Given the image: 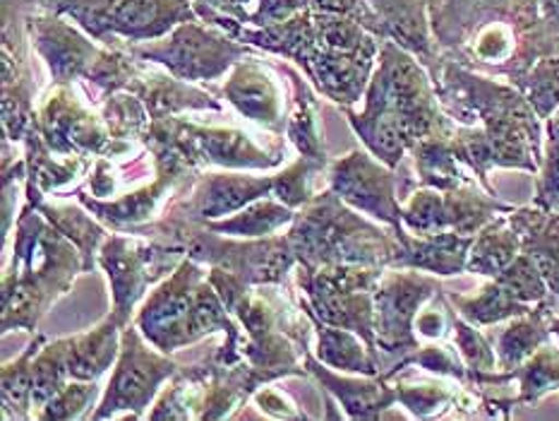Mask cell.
Listing matches in <instances>:
<instances>
[{
	"mask_svg": "<svg viewBox=\"0 0 559 421\" xmlns=\"http://www.w3.org/2000/svg\"><path fill=\"white\" fill-rule=\"evenodd\" d=\"M24 27L34 54L44 60L51 75V84L87 82L106 51L104 44L92 39L75 22L51 10H24Z\"/></svg>",
	"mask_w": 559,
	"mask_h": 421,
	"instance_id": "cell-17",
	"label": "cell"
},
{
	"mask_svg": "<svg viewBox=\"0 0 559 421\" xmlns=\"http://www.w3.org/2000/svg\"><path fill=\"white\" fill-rule=\"evenodd\" d=\"M442 292L435 274L411 268H386L374 286V347L382 373L423 347L416 318Z\"/></svg>",
	"mask_w": 559,
	"mask_h": 421,
	"instance_id": "cell-13",
	"label": "cell"
},
{
	"mask_svg": "<svg viewBox=\"0 0 559 421\" xmlns=\"http://www.w3.org/2000/svg\"><path fill=\"white\" fill-rule=\"evenodd\" d=\"M507 214L495 217L492 222L485 224L480 232L473 236L466 272L492 280V277L504 272L509 265L521 256V250H524L521 248V238Z\"/></svg>",
	"mask_w": 559,
	"mask_h": 421,
	"instance_id": "cell-32",
	"label": "cell"
},
{
	"mask_svg": "<svg viewBox=\"0 0 559 421\" xmlns=\"http://www.w3.org/2000/svg\"><path fill=\"white\" fill-rule=\"evenodd\" d=\"M536 202L538 208L559 212V108L545 120L543 164L536 174Z\"/></svg>",
	"mask_w": 559,
	"mask_h": 421,
	"instance_id": "cell-44",
	"label": "cell"
},
{
	"mask_svg": "<svg viewBox=\"0 0 559 421\" xmlns=\"http://www.w3.org/2000/svg\"><path fill=\"white\" fill-rule=\"evenodd\" d=\"M432 82L447 116L456 124L454 148L480 184L492 190V168L538 174L543 164V118L516 84L471 70L442 56Z\"/></svg>",
	"mask_w": 559,
	"mask_h": 421,
	"instance_id": "cell-1",
	"label": "cell"
},
{
	"mask_svg": "<svg viewBox=\"0 0 559 421\" xmlns=\"http://www.w3.org/2000/svg\"><path fill=\"white\" fill-rule=\"evenodd\" d=\"M413 166H416L418 184L437 190H456L464 186H483L478 176L461 160L452 138H428L420 140L411 150ZM485 188V186H483ZM488 190V188H485ZM492 192V190H490Z\"/></svg>",
	"mask_w": 559,
	"mask_h": 421,
	"instance_id": "cell-29",
	"label": "cell"
},
{
	"mask_svg": "<svg viewBox=\"0 0 559 421\" xmlns=\"http://www.w3.org/2000/svg\"><path fill=\"white\" fill-rule=\"evenodd\" d=\"M120 325L111 313L87 332L68 337V369L72 381H99L104 373L116 366L120 354Z\"/></svg>",
	"mask_w": 559,
	"mask_h": 421,
	"instance_id": "cell-26",
	"label": "cell"
},
{
	"mask_svg": "<svg viewBox=\"0 0 559 421\" xmlns=\"http://www.w3.org/2000/svg\"><path fill=\"white\" fill-rule=\"evenodd\" d=\"M286 78L294 87V100H290V112H288V124H286V140L294 144V150L300 156H308L314 162L330 164V156L324 150L322 130H320V118H318V100H314V92L310 90V82L302 80L296 70L284 66Z\"/></svg>",
	"mask_w": 559,
	"mask_h": 421,
	"instance_id": "cell-31",
	"label": "cell"
},
{
	"mask_svg": "<svg viewBox=\"0 0 559 421\" xmlns=\"http://www.w3.org/2000/svg\"><path fill=\"white\" fill-rule=\"evenodd\" d=\"M447 299L461 318L478 325V328H492V325H502L533 311L531 306L521 304V301L509 292L500 280H495V277L485 282L476 294L447 292Z\"/></svg>",
	"mask_w": 559,
	"mask_h": 421,
	"instance_id": "cell-33",
	"label": "cell"
},
{
	"mask_svg": "<svg viewBox=\"0 0 559 421\" xmlns=\"http://www.w3.org/2000/svg\"><path fill=\"white\" fill-rule=\"evenodd\" d=\"M32 42L17 0H3V132L10 142H22L34 118Z\"/></svg>",
	"mask_w": 559,
	"mask_h": 421,
	"instance_id": "cell-20",
	"label": "cell"
},
{
	"mask_svg": "<svg viewBox=\"0 0 559 421\" xmlns=\"http://www.w3.org/2000/svg\"><path fill=\"white\" fill-rule=\"evenodd\" d=\"M516 383V405H533L545 395L559 390V347L548 342L536 354L526 359L516 371L509 373Z\"/></svg>",
	"mask_w": 559,
	"mask_h": 421,
	"instance_id": "cell-37",
	"label": "cell"
},
{
	"mask_svg": "<svg viewBox=\"0 0 559 421\" xmlns=\"http://www.w3.org/2000/svg\"><path fill=\"white\" fill-rule=\"evenodd\" d=\"M186 256L183 246L166 244L159 238L128 232L108 234L96 262L106 272L108 286H111V316L123 328L135 320L140 301L147 299L150 289L166 280Z\"/></svg>",
	"mask_w": 559,
	"mask_h": 421,
	"instance_id": "cell-11",
	"label": "cell"
},
{
	"mask_svg": "<svg viewBox=\"0 0 559 421\" xmlns=\"http://www.w3.org/2000/svg\"><path fill=\"white\" fill-rule=\"evenodd\" d=\"M102 118L111 132V138L120 144L144 142V136L152 126V114L142 104L138 94L116 92L102 102Z\"/></svg>",
	"mask_w": 559,
	"mask_h": 421,
	"instance_id": "cell-38",
	"label": "cell"
},
{
	"mask_svg": "<svg viewBox=\"0 0 559 421\" xmlns=\"http://www.w3.org/2000/svg\"><path fill=\"white\" fill-rule=\"evenodd\" d=\"M380 265H296V301L310 318L360 335L374 347V286ZM380 359V356H377Z\"/></svg>",
	"mask_w": 559,
	"mask_h": 421,
	"instance_id": "cell-10",
	"label": "cell"
},
{
	"mask_svg": "<svg viewBox=\"0 0 559 421\" xmlns=\"http://www.w3.org/2000/svg\"><path fill=\"white\" fill-rule=\"evenodd\" d=\"M84 272L80 248L46 217L24 202L15 220V244L3 272V335L34 332L60 296Z\"/></svg>",
	"mask_w": 559,
	"mask_h": 421,
	"instance_id": "cell-6",
	"label": "cell"
},
{
	"mask_svg": "<svg viewBox=\"0 0 559 421\" xmlns=\"http://www.w3.org/2000/svg\"><path fill=\"white\" fill-rule=\"evenodd\" d=\"M440 54L516 84L540 58L559 56L538 0H428Z\"/></svg>",
	"mask_w": 559,
	"mask_h": 421,
	"instance_id": "cell-3",
	"label": "cell"
},
{
	"mask_svg": "<svg viewBox=\"0 0 559 421\" xmlns=\"http://www.w3.org/2000/svg\"><path fill=\"white\" fill-rule=\"evenodd\" d=\"M252 397L254 402L260 405L262 412L274 419H308V414L300 412L298 405L290 400L286 393L276 388H260Z\"/></svg>",
	"mask_w": 559,
	"mask_h": 421,
	"instance_id": "cell-46",
	"label": "cell"
},
{
	"mask_svg": "<svg viewBox=\"0 0 559 421\" xmlns=\"http://www.w3.org/2000/svg\"><path fill=\"white\" fill-rule=\"evenodd\" d=\"M288 241L300 265H380L392 268L401 241L396 229L366 220L324 186L288 226Z\"/></svg>",
	"mask_w": 559,
	"mask_h": 421,
	"instance_id": "cell-7",
	"label": "cell"
},
{
	"mask_svg": "<svg viewBox=\"0 0 559 421\" xmlns=\"http://www.w3.org/2000/svg\"><path fill=\"white\" fill-rule=\"evenodd\" d=\"M284 138H274L264 144L246 130L200 126L188 118L166 116L152 120L144 142L164 144L198 172H204V168L272 172V168L286 162L288 148Z\"/></svg>",
	"mask_w": 559,
	"mask_h": 421,
	"instance_id": "cell-9",
	"label": "cell"
},
{
	"mask_svg": "<svg viewBox=\"0 0 559 421\" xmlns=\"http://www.w3.org/2000/svg\"><path fill=\"white\" fill-rule=\"evenodd\" d=\"M401 248L392 262V268H411L435 277H456L466 272L468 250L473 236L456 232H442L430 236H416L401 229Z\"/></svg>",
	"mask_w": 559,
	"mask_h": 421,
	"instance_id": "cell-23",
	"label": "cell"
},
{
	"mask_svg": "<svg viewBox=\"0 0 559 421\" xmlns=\"http://www.w3.org/2000/svg\"><path fill=\"white\" fill-rule=\"evenodd\" d=\"M310 320L314 325V335H318L314 356H318L324 366L350 373V376H382L380 359H377V354L360 335L314 318Z\"/></svg>",
	"mask_w": 559,
	"mask_h": 421,
	"instance_id": "cell-28",
	"label": "cell"
},
{
	"mask_svg": "<svg viewBox=\"0 0 559 421\" xmlns=\"http://www.w3.org/2000/svg\"><path fill=\"white\" fill-rule=\"evenodd\" d=\"M24 10H51L75 22L104 46H138L162 39L198 17L192 0H17Z\"/></svg>",
	"mask_w": 559,
	"mask_h": 421,
	"instance_id": "cell-8",
	"label": "cell"
},
{
	"mask_svg": "<svg viewBox=\"0 0 559 421\" xmlns=\"http://www.w3.org/2000/svg\"><path fill=\"white\" fill-rule=\"evenodd\" d=\"M557 313L550 301L536 306L531 313L524 316L507 320L504 328L495 337V352H497V364H500L502 373L516 371L526 359L538 352L543 344L552 342L550 332V318Z\"/></svg>",
	"mask_w": 559,
	"mask_h": 421,
	"instance_id": "cell-27",
	"label": "cell"
},
{
	"mask_svg": "<svg viewBox=\"0 0 559 421\" xmlns=\"http://www.w3.org/2000/svg\"><path fill=\"white\" fill-rule=\"evenodd\" d=\"M306 369L326 393L336 397L350 419H380L389 407L399 402L394 383L384 376H350V373L334 371L324 366L314 352L306 354Z\"/></svg>",
	"mask_w": 559,
	"mask_h": 421,
	"instance_id": "cell-22",
	"label": "cell"
},
{
	"mask_svg": "<svg viewBox=\"0 0 559 421\" xmlns=\"http://www.w3.org/2000/svg\"><path fill=\"white\" fill-rule=\"evenodd\" d=\"M72 381L68 369V337H58L53 342H46L34 359V388H32V407L34 414L56 397Z\"/></svg>",
	"mask_w": 559,
	"mask_h": 421,
	"instance_id": "cell-39",
	"label": "cell"
},
{
	"mask_svg": "<svg viewBox=\"0 0 559 421\" xmlns=\"http://www.w3.org/2000/svg\"><path fill=\"white\" fill-rule=\"evenodd\" d=\"M528 104L543 120H548L559 108V56L540 58L524 78L516 82Z\"/></svg>",
	"mask_w": 559,
	"mask_h": 421,
	"instance_id": "cell-42",
	"label": "cell"
},
{
	"mask_svg": "<svg viewBox=\"0 0 559 421\" xmlns=\"http://www.w3.org/2000/svg\"><path fill=\"white\" fill-rule=\"evenodd\" d=\"M326 168H330V164L314 162V160H308V156L298 154L286 168L274 174L276 176L274 198H278L294 210L306 208V204L320 192L318 178H322V176L326 178Z\"/></svg>",
	"mask_w": 559,
	"mask_h": 421,
	"instance_id": "cell-40",
	"label": "cell"
},
{
	"mask_svg": "<svg viewBox=\"0 0 559 421\" xmlns=\"http://www.w3.org/2000/svg\"><path fill=\"white\" fill-rule=\"evenodd\" d=\"M178 371V361L156 349L132 320L120 335V354L111 381L90 419H114L118 414L142 419L159 397L162 385L171 381Z\"/></svg>",
	"mask_w": 559,
	"mask_h": 421,
	"instance_id": "cell-14",
	"label": "cell"
},
{
	"mask_svg": "<svg viewBox=\"0 0 559 421\" xmlns=\"http://www.w3.org/2000/svg\"><path fill=\"white\" fill-rule=\"evenodd\" d=\"M192 3L202 22L230 20L252 30L288 22L310 10L308 0H192Z\"/></svg>",
	"mask_w": 559,
	"mask_h": 421,
	"instance_id": "cell-30",
	"label": "cell"
},
{
	"mask_svg": "<svg viewBox=\"0 0 559 421\" xmlns=\"http://www.w3.org/2000/svg\"><path fill=\"white\" fill-rule=\"evenodd\" d=\"M24 202H29L34 210H39L48 222H51L60 234L70 238L82 253L84 260V272H92L99 260V250L104 246V241L108 238L106 226L96 220V217L84 208L82 202L72 204V202H51L46 198V192H41L36 186H32L29 180L24 184Z\"/></svg>",
	"mask_w": 559,
	"mask_h": 421,
	"instance_id": "cell-25",
	"label": "cell"
},
{
	"mask_svg": "<svg viewBox=\"0 0 559 421\" xmlns=\"http://www.w3.org/2000/svg\"><path fill=\"white\" fill-rule=\"evenodd\" d=\"M516 229L521 248L538 262V268L550 289V306L559 313V212L538 208H514L507 214Z\"/></svg>",
	"mask_w": 559,
	"mask_h": 421,
	"instance_id": "cell-24",
	"label": "cell"
},
{
	"mask_svg": "<svg viewBox=\"0 0 559 421\" xmlns=\"http://www.w3.org/2000/svg\"><path fill=\"white\" fill-rule=\"evenodd\" d=\"M162 160H164L162 150L154 148L152 142L150 144L144 142L142 148L135 154H132L130 174H135V176H130V180L135 184V188L142 186V184H147V180H140V176L159 172ZM156 176H159V174H156ZM126 180L128 178H126V172H123V164H120L118 156H96L94 164H92V172L87 174V184H84V188H80V190L90 192V196H94V198H116V196H120V192H123Z\"/></svg>",
	"mask_w": 559,
	"mask_h": 421,
	"instance_id": "cell-34",
	"label": "cell"
},
{
	"mask_svg": "<svg viewBox=\"0 0 559 421\" xmlns=\"http://www.w3.org/2000/svg\"><path fill=\"white\" fill-rule=\"evenodd\" d=\"M362 106H344L362 148L399 168L420 140L452 138L456 124L437 96L430 70L396 42H382Z\"/></svg>",
	"mask_w": 559,
	"mask_h": 421,
	"instance_id": "cell-4",
	"label": "cell"
},
{
	"mask_svg": "<svg viewBox=\"0 0 559 421\" xmlns=\"http://www.w3.org/2000/svg\"><path fill=\"white\" fill-rule=\"evenodd\" d=\"M326 186L350 208L362 212L370 220L386 224L401 232L404 222V202L399 198V176L396 168L368 150H350L342 160L330 162L326 168Z\"/></svg>",
	"mask_w": 559,
	"mask_h": 421,
	"instance_id": "cell-16",
	"label": "cell"
},
{
	"mask_svg": "<svg viewBox=\"0 0 559 421\" xmlns=\"http://www.w3.org/2000/svg\"><path fill=\"white\" fill-rule=\"evenodd\" d=\"M284 66L266 63L260 51L246 56L228 70L222 94L236 114L270 136H286L290 104L284 90Z\"/></svg>",
	"mask_w": 559,
	"mask_h": 421,
	"instance_id": "cell-18",
	"label": "cell"
},
{
	"mask_svg": "<svg viewBox=\"0 0 559 421\" xmlns=\"http://www.w3.org/2000/svg\"><path fill=\"white\" fill-rule=\"evenodd\" d=\"M550 332H552V342L559 347V313H552V318H550Z\"/></svg>",
	"mask_w": 559,
	"mask_h": 421,
	"instance_id": "cell-48",
	"label": "cell"
},
{
	"mask_svg": "<svg viewBox=\"0 0 559 421\" xmlns=\"http://www.w3.org/2000/svg\"><path fill=\"white\" fill-rule=\"evenodd\" d=\"M128 92L140 96L142 104L147 106V112L152 114V120L180 116L188 112H224V106L218 104V100L210 90H202L200 84L180 80L168 70L147 63V60H142L138 75L130 82Z\"/></svg>",
	"mask_w": 559,
	"mask_h": 421,
	"instance_id": "cell-21",
	"label": "cell"
},
{
	"mask_svg": "<svg viewBox=\"0 0 559 421\" xmlns=\"http://www.w3.org/2000/svg\"><path fill=\"white\" fill-rule=\"evenodd\" d=\"M294 208H288L278 198H260L250 202L248 208H242L236 214H228L224 220L206 222L212 232L224 234V236H236V238H264L274 236L282 232L284 226H290L296 220Z\"/></svg>",
	"mask_w": 559,
	"mask_h": 421,
	"instance_id": "cell-35",
	"label": "cell"
},
{
	"mask_svg": "<svg viewBox=\"0 0 559 421\" xmlns=\"http://www.w3.org/2000/svg\"><path fill=\"white\" fill-rule=\"evenodd\" d=\"M452 335H454L456 352L461 354V359H464V364L468 369V388H473V383L483 376H488V373L500 371L495 344L490 342V337L483 335L478 325L461 318L456 311L452 320Z\"/></svg>",
	"mask_w": 559,
	"mask_h": 421,
	"instance_id": "cell-41",
	"label": "cell"
},
{
	"mask_svg": "<svg viewBox=\"0 0 559 421\" xmlns=\"http://www.w3.org/2000/svg\"><path fill=\"white\" fill-rule=\"evenodd\" d=\"M258 48L260 54L286 58L326 100L356 106L368 90L382 42L360 22L334 12L306 10L294 20L252 30L230 20L206 22Z\"/></svg>",
	"mask_w": 559,
	"mask_h": 421,
	"instance_id": "cell-2",
	"label": "cell"
},
{
	"mask_svg": "<svg viewBox=\"0 0 559 421\" xmlns=\"http://www.w3.org/2000/svg\"><path fill=\"white\" fill-rule=\"evenodd\" d=\"M495 280H500L521 304H526L531 308H536L550 299V289L538 268V262L524 250H521V256L509 265L504 272L497 274Z\"/></svg>",
	"mask_w": 559,
	"mask_h": 421,
	"instance_id": "cell-45",
	"label": "cell"
},
{
	"mask_svg": "<svg viewBox=\"0 0 559 421\" xmlns=\"http://www.w3.org/2000/svg\"><path fill=\"white\" fill-rule=\"evenodd\" d=\"M32 128L46 148L63 160H70V156H84V160L120 156L144 144L116 142L104 118L94 116L92 108L80 100L75 84H51L44 102L34 108Z\"/></svg>",
	"mask_w": 559,
	"mask_h": 421,
	"instance_id": "cell-15",
	"label": "cell"
},
{
	"mask_svg": "<svg viewBox=\"0 0 559 421\" xmlns=\"http://www.w3.org/2000/svg\"><path fill=\"white\" fill-rule=\"evenodd\" d=\"M46 344V337L41 332L34 335V340L24 347V352L3 364L0 371V381H3V417L5 419H32V388H34V359L39 349Z\"/></svg>",
	"mask_w": 559,
	"mask_h": 421,
	"instance_id": "cell-36",
	"label": "cell"
},
{
	"mask_svg": "<svg viewBox=\"0 0 559 421\" xmlns=\"http://www.w3.org/2000/svg\"><path fill=\"white\" fill-rule=\"evenodd\" d=\"M276 176H252V172H212L204 168L194 176L192 186L176 198L164 214L176 220L206 224L214 220H224L228 214H236L250 202L260 198L274 196Z\"/></svg>",
	"mask_w": 559,
	"mask_h": 421,
	"instance_id": "cell-19",
	"label": "cell"
},
{
	"mask_svg": "<svg viewBox=\"0 0 559 421\" xmlns=\"http://www.w3.org/2000/svg\"><path fill=\"white\" fill-rule=\"evenodd\" d=\"M130 48L138 58L192 84L224 80L238 60L258 51V48L238 42L236 36L202 22L200 17L178 24L162 39Z\"/></svg>",
	"mask_w": 559,
	"mask_h": 421,
	"instance_id": "cell-12",
	"label": "cell"
},
{
	"mask_svg": "<svg viewBox=\"0 0 559 421\" xmlns=\"http://www.w3.org/2000/svg\"><path fill=\"white\" fill-rule=\"evenodd\" d=\"M538 8H540L545 30H548L550 39L555 42L559 51V0H538Z\"/></svg>",
	"mask_w": 559,
	"mask_h": 421,
	"instance_id": "cell-47",
	"label": "cell"
},
{
	"mask_svg": "<svg viewBox=\"0 0 559 421\" xmlns=\"http://www.w3.org/2000/svg\"><path fill=\"white\" fill-rule=\"evenodd\" d=\"M99 400V383L96 381H70L63 390L51 397L34 419L39 421H72L92 417Z\"/></svg>",
	"mask_w": 559,
	"mask_h": 421,
	"instance_id": "cell-43",
	"label": "cell"
},
{
	"mask_svg": "<svg viewBox=\"0 0 559 421\" xmlns=\"http://www.w3.org/2000/svg\"><path fill=\"white\" fill-rule=\"evenodd\" d=\"M135 325L147 340L166 354L198 344L210 335L222 332L224 344L212 354L222 364L242 359V328L224 304L210 280V268L183 258L178 268L156 284L135 313Z\"/></svg>",
	"mask_w": 559,
	"mask_h": 421,
	"instance_id": "cell-5",
	"label": "cell"
}]
</instances>
